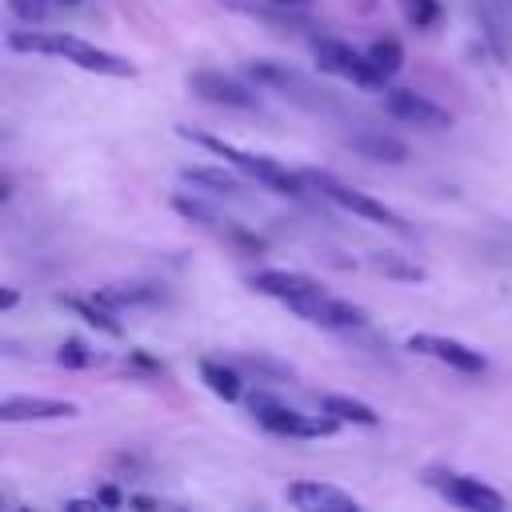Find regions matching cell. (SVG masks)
I'll return each mask as SVG.
<instances>
[{
  "label": "cell",
  "instance_id": "cell-20",
  "mask_svg": "<svg viewBox=\"0 0 512 512\" xmlns=\"http://www.w3.org/2000/svg\"><path fill=\"white\" fill-rule=\"evenodd\" d=\"M320 408L324 412H332L336 420H348V424H360V428H376L380 424V416H376V408H368L364 400H352V396H320Z\"/></svg>",
  "mask_w": 512,
  "mask_h": 512
},
{
  "label": "cell",
  "instance_id": "cell-6",
  "mask_svg": "<svg viewBox=\"0 0 512 512\" xmlns=\"http://www.w3.org/2000/svg\"><path fill=\"white\" fill-rule=\"evenodd\" d=\"M52 56H64L68 64L84 68V72H96V76H116V80H132L136 76V64L128 56H116L108 48H96L80 36H68V32H52Z\"/></svg>",
  "mask_w": 512,
  "mask_h": 512
},
{
  "label": "cell",
  "instance_id": "cell-14",
  "mask_svg": "<svg viewBox=\"0 0 512 512\" xmlns=\"http://www.w3.org/2000/svg\"><path fill=\"white\" fill-rule=\"evenodd\" d=\"M284 496H288V504H296L304 512H352L356 508L352 492H340L336 484H320V480H300Z\"/></svg>",
  "mask_w": 512,
  "mask_h": 512
},
{
  "label": "cell",
  "instance_id": "cell-2",
  "mask_svg": "<svg viewBox=\"0 0 512 512\" xmlns=\"http://www.w3.org/2000/svg\"><path fill=\"white\" fill-rule=\"evenodd\" d=\"M248 412L256 416L260 428L276 432V436H296V440H320L332 436L340 428V420L332 412L324 416H304L300 408H288L284 400H276L272 392H248Z\"/></svg>",
  "mask_w": 512,
  "mask_h": 512
},
{
  "label": "cell",
  "instance_id": "cell-10",
  "mask_svg": "<svg viewBox=\"0 0 512 512\" xmlns=\"http://www.w3.org/2000/svg\"><path fill=\"white\" fill-rule=\"evenodd\" d=\"M384 112L400 124H416V128H428V132L452 128V116L436 100H428L412 88H384Z\"/></svg>",
  "mask_w": 512,
  "mask_h": 512
},
{
  "label": "cell",
  "instance_id": "cell-31",
  "mask_svg": "<svg viewBox=\"0 0 512 512\" xmlns=\"http://www.w3.org/2000/svg\"><path fill=\"white\" fill-rule=\"evenodd\" d=\"M60 4H64V8H76V4H80V0H60Z\"/></svg>",
  "mask_w": 512,
  "mask_h": 512
},
{
  "label": "cell",
  "instance_id": "cell-19",
  "mask_svg": "<svg viewBox=\"0 0 512 512\" xmlns=\"http://www.w3.org/2000/svg\"><path fill=\"white\" fill-rule=\"evenodd\" d=\"M200 380L208 384L212 396H220V400H228V404L244 396V380L236 376V368H228V364H220V360H200Z\"/></svg>",
  "mask_w": 512,
  "mask_h": 512
},
{
  "label": "cell",
  "instance_id": "cell-30",
  "mask_svg": "<svg viewBox=\"0 0 512 512\" xmlns=\"http://www.w3.org/2000/svg\"><path fill=\"white\" fill-rule=\"evenodd\" d=\"M264 4H272V8H304L308 0H264Z\"/></svg>",
  "mask_w": 512,
  "mask_h": 512
},
{
  "label": "cell",
  "instance_id": "cell-12",
  "mask_svg": "<svg viewBox=\"0 0 512 512\" xmlns=\"http://www.w3.org/2000/svg\"><path fill=\"white\" fill-rule=\"evenodd\" d=\"M72 416H80V408L72 400H56V396H4V404H0V420L4 424L72 420Z\"/></svg>",
  "mask_w": 512,
  "mask_h": 512
},
{
  "label": "cell",
  "instance_id": "cell-7",
  "mask_svg": "<svg viewBox=\"0 0 512 512\" xmlns=\"http://www.w3.org/2000/svg\"><path fill=\"white\" fill-rule=\"evenodd\" d=\"M428 484L456 508H472V512H500L504 508V496L496 488H488L484 480L476 476H464V472H452V468H428Z\"/></svg>",
  "mask_w": 512,
  "mask_h": 512
},
{
  "label": "cell",
  "instance_id": "cell-8",
  "mask_svg": "<svg viewBox=\"0 0 512 512\" xmlns=\"http://www.w3.org/2000/svg\"><path fill=\"white\" fill-rule=\"evenodd\" d=\"M300 320L316 324V328H332V332H352V328H364L368 324V312L352 300H340V296H328V292H312L304 300H292L288 304Z\"/></svg>",
  "mask_w": 512,
  "mask_h": 512
},
{
  "label": "cell",
  "instance_id": "cell-18",
  "mask_svg": "<svg viewBox=\"0 0 512 512\" xmlns=\"http://www.w3.org/2000/svg\"><path fill=\"white\" fill-rule=\"evenodd\" d=\"M60 304H64V308H72L76 316H84V324L100 328L104 336H116V340L124 336V324H120V320L112 316V308H108V304H100L96 296H92V300H80V296H60Z\"/></svg>",
  "mask_w": 512,
  "mask_h": 512
},
{
  "label": "cell",
  "instance_id": "cell-4",
  "mask_svg": "<svg viewBox=\"0 0 512 512\" xmlns=\"http://www.w3.org/2000/svg\"><path fill=\"white\" fill-rule=\"evenodd\" d=\"M312 56H316L320 72L340 76V80H352L356 88H376V92L388 88V80L376 72V64L368 60V52H360V48H352L344 40L320 36V40H312Z\"/></svg>",
  "mask_w": 512,
  "mask_h": 512
},
{
  "label": "cell",
  "instance_id": "cell-24",
  "mask_svg": "<svg viewBox=\"0 0 512 512\" xmlns=\"http://www.w3.org/2000/svg\"><path fill=\"white\" fill-rule=\"evenodd\" d=\"M372 268H380L384 276H400V280H424V268L400 260L396 252H372Z\"/></svg>",
  "mask_w": 512,
  "mask_h": 512
},
{
  "label": "cell",
  "instance_id": "cell-11",
  "mask_svg": "<svg viewBox=\"0 0 512 512\" xmlns=\"http://www.w3.org/2000/svg\"><path fill=\"white\" fill-rule=\"evenodd\" d=\"M244 72L260 84V88H276L284 96H292L296 104H308V108H320L324 104V92H316L300 72H292L288 64H276V60H248Z\"/></svg>",
  "mask_w": 512,
  "mask_h": 512
},
{
  "label": "cell",
  "instance_id": "cell-9",
  "mask_svg": "<svg viewBox=\"0 0 512 512\" xmlns=\"http://www.w3.org/2000/svg\"><path fill=\"white\" fill-rule=\"evenodd\" d=\"M404 344H408V352H420V356H428V360H436V364H448V368H456V372H464V376H480V372L488 368L484 352H476V348H468L464 340H452V336L412 332Z\"/></svg>",
  "mask_w": 512,
  "mask_h": 512
},
{
  "label": "cell",
  "instance_id": "cell-16",
  "mask_svg": "<svg viewBox=\"0 0 512 512\" xmlns=\"http://www.w3.org/2000/svg\"><path fill=\"white\" fill-rule=\"evenodd\" d=\"M348 144H352L360 156L380 160V164H404V160H408V144H404V140H396V136H388V132H380V128L352 132V136H348Z\"/></svg>",
  "mask_w": 512,
  "mask_h": 512
},
{
  "label": "cell",
  "instance_id": "cell-25",
  "mask_svg": "<svg viewBox=\"0 0 512 512\" xmlns=\"http://www.w3.org/2000/svg\"><path fill=\"white\" fill-rule=\"evenodd\" d=\"M96 360V352L84 344V340H64L60 348H56V364L60 368H88Z\"/></svg>",
  "mask_w": 512,
  "mask_h": 512
},
{
  "label": "cell",
  "instance_id": "cell-22",
  "mask_svg": "<svg viewBox=\"0 0 512 512\" xmlns=\"http://www.w3.org/2000/svg\"><path fill=\"white\" fill-rule=\"evenodd\" d=\"M12 52H32V56H52V32H32V28H12L4 36Z\"/></svg>",
  "mask_w": 512,
  "mask_h": 512
},
{
  "label": "cell",
  "instance_id": "cell-15",
  "mask_svg": "<svg viewBox=\"0 0 512 512\" xmlns=\"http://www.w3.org/2000/svg\"><path fill=\"white\" fill-rule=\"evenodd\" d=\"M244 176V172H240ZM228 168H212V164H192V168H180V180L192 184L200 196H224V200H240L244 196V180Z\"/></svg>",
  "mask_w": 512,
  "mask_h": 512
},
{
  "label": "cell",
  "instance_id": "cell-26",
  "mask_svg": "<svg viewBox=\"0 0 512 512\" xmlns=\"http://www.w3.org/2000/svg\"><path fill=\"white\" fill-rule=\"evenodd\" d=\"M48 8H52V0H8V12L24 24H40L48 16Z\"/></svg>",
  "mask_w": 512,
  "mask_h": 512
},
{
  "label": "cell",
  "instance_id": "cell-3",
  "mask_svg": "<svg viewBox=\"0 0 512 512\" xmlns=\"http://www.w3.org/2000/svg\"><path fill=\"white\" fill-rule=\"evenodd\" d=\"M304 176V184L312 188V192H320L324 200H332L336 208H344V212H352V216H360V220H372V224H384V228H392V232H408V220L396 212V208H388L384 200H376V196H368V192H360V188H352V184H344V180H336L332 172H300Z\"/></svg>",
  "mask_w": 512,
  "mask_h": 512
},
{
  "label": "cell",
  "instance_id": "cell-28",
  "mask_svg": "<svg viewBox=\"0 0 512 512\" xmlns=\"http://www.w3.org/2000/svg\"><path fill=\"white\" fill-rule=\"evenodd\" d=\"M16 304H20V292H16V288H4V292H0V308L8 312V308H16Z\"/></svg>",
  "mask_w": 512,
  "mask_h": 512
},
{
  "label": "cell",
  "instance_id": "cell-29",
  "mask_svg": "<svg viewBox=\"0 0 512 512\" xmlns=\"http://www.w3.org/2000/svg\"><path fill=\"white\" fill-rule=\"evenodd\" d=\"M128 504H136V508H160L156 496H128Z\"/></svg>",
  "mask_w": 512,
  "mask_h": 512
},
{
  "label": "cell",
  "instance_id": "cell-1",
  "mask_svg": "<svg viewBox=\"0 0 512 512\" xmlns=\"http://www.w3.org/2000/svg\"><path fill=\"white\" fill-rule=\"evenodd\" d=\"M184 140H192V144H200L204 152H212V156H220V160H228L236 172H244L248 180H256V184H264L268 192H280V196H292V200H300L304 196V176L300 172H288L284 164H276L272 156H256V152H248V148H236V144H228V140H220V136H208V132H192V128H176Z\"/></svg>",
  "mask_w": 512,
  "mask_h": 512
},
{
  "label": "cell",
  "instance_id": "cell-27",
  "mask_svg": "<svg viewBox=\"0 0 512 512\" xmlns=\"http://www.w3.org/2000/svg\"><path fill=\"white\" fill-rule=\"evenodd\" d=\"M96 500H100V504H104V508H120V504H124V500H128V496H124V492H120V488H112V484H104V488H100V492H96Z\"/></svg>",
  "mask_w": 512,
  "mask_h": 512
},
{
  "label": "cell",
  "instance_id": "cell-13",
  "mask_svg": "<svg viewBox=\"0 0 512 512\" xmlns=\"http://www.w3.org/2000/svg\"><path fill=\"white\" fill-rule=\"evenodd\" d=\"M248 288L260 292V296H272L280 304H292V300H304L312 292H324L312 276L304 272H284V268H264V272H252L248 276Z\"/></svg>",
  "mask_w": 512,
  "mask_h": 512
},
{
  "label": "cell",
  "instance_id": "cell-17",
  "mask_svg": "<svg viewBox=\"0 0 512 512\" xmlns=\"http://www.w3.org/2000/svg\"><path fill=\"white\" fill-rule=\"evenodd\" d=\"M96 300L108 308H136V304L164 300V292L156 284H108V288H96Z\"/></svg>",
  "mask_w": 512,
  "mask_h": 512
},
{
  "label": "cell",
  "instance_id": "cell-5",
  "mask_svg": "<svg viewBox=\"0 0 512 512\" xmlns=\"http://www.w3.org/2000/svg\"><path fill=\"white\" fill-rule=\"evenodd\" d=\"M188 88L204 104H216V108H228V112H260L256 88L244 84L240 76L220 72V68H196V72H188Z\"/></svg>",
  "mask_w": 512,
  "mask_h": 512
},
{
  "label": "cell",
  "instance_id": "cell-23",
  "mask_svg": "<svg viewBox=\"0 0 512 512\" xmlns=\"http://www.w3.org/2000/svg\"><path fill=\"white\" fill-rule=\"evenodd\" d=\"M396 4H400L404 20H408L416 32H424V28H432V24L440 20V0H396Z\"/></svg>",
  "mask_w": 512,
  "mask_h": 512
},
{
  "label": "cell",
  "instance_id": "cell-21",
  "mask_svg": "<svg viewBox=\"0 0 512 512\" xmlns=\"http://www.w3.org/2000/svg\"><path fill=\"white\" fill-rule=\"evenodd\" d=\"M364 52H368V60L376 64V72H380L384 80H392V76L404 68V48H400L396 40H372Z\"/></svg>",
  "mask_w": 512,
  "mask_h": 512
}]
</instances>
